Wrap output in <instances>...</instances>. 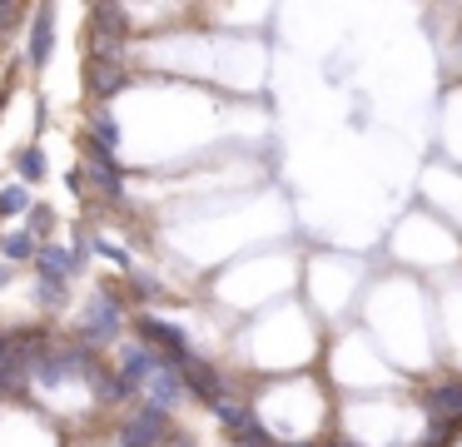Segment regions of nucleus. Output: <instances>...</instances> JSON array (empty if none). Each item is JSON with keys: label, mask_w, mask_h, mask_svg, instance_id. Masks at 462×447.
Instances as JSON below:
<instances>
[{"label": "nucleus", "mask_w": 462, "mask_h": 447, "mask_svg": "<svg viewBox=\"0 0 462 447\" xmlns=\"http://www.w3.org/2000/svg\"><path fill=\"white\" fill-rule=\"evenodd\" d=\"M120 323H125V308L115 303V293H110V288H105V293L95 298L90 308H85L80 328H75V343H85V348L115 343V338H120Z\"/></svg>", "instance_id": "f257e3e1"}, {"label": "nucleus", "mask_w": 462, "mask_h": 447, "mask_svg": "<svg viewBox=\"0 0 462 447\" xmlns=\"http://www.w3.org/2000/svg\"><path fill=\"white\" fill-rule=\"evenodd\" d=\"M134 333H140V343L150 348V353H160V358H170L174 368H184L189 363V338H184V328H174V323H164V318H154V313H144V318H134Z\"/></svg>", "instance_id": "f03ea898"}, {"label": "nucleus", "mask_w": 462, "mask_h": 447, "mask_svg": "<svg viewBox=\"0 0 462 447\" xmlns=\"http://www.w3.org/2000/svg\"><path fill=\"white\" fill-rule=\"evenodd\" d=\"M170 442V413L144 403L130 423H120V447H160Z\"/></svg>", "instance_id": "7ed1b4c3"}, {"label": "nucleus", "mask_w": 462, "mask_h": 447, "mask_svg": "<svg viewBox=\"0 0 462 447\" xmlns=\"http://www.w3.org/2000/svg\"><path fill=\"white\" fill-rule=\"evenodd\" d=\"M120 164H115V154H105L100 144H90V139H85V184H95L100 189V194H110V199H120Z\"/></svg>", "instance_id": "20e7f679"}, {"label": "nucleus", "mask_w": 462, "mask_h": 447, "mask_svg": "<svg viewBox=\"0 0 462 447\" xmlns=\"http://www.w3.org/2000/svg\"><path fill=\"white\" fill-rule=\"evenodd\" d=\"M180 377H184V397H199V403H219L224 397V377L214 373L209 363H199V358H189V363L180 368Z\"/></svg>", "instance_id": "39448f33"}, {"label": "nucleus", "mask_w": 462, "mask_h": 447, "mask_svg": "<svg viewBox=\"0 0 462 447\" xmlns=\"http://www.w3.org/2000/svg\"><path fill=\"white\" fill-rule=\"evenodd\" d=\"M35 274L51 278V284H65V278L80 274V264H75L70 248H60V244H41V248H35Z\"/></svg>", "instance_id": "423d86ee"}, {"label": "nucleus", "mask_w": 462, "mask_h": 447, "mask_svg": "<svg viewBox=\"0 0 462 447\" xmlns=\"http://www.w3.org/2000/svg\"><path fill=\"white\" fill-rule=\"evenodd\" d=\"M51 50H55V10H41L31 25V45H25V60H31L35 70L51 65Z\"/></svg>", "instance_id": "0eeeda50"}, {"label": "nucleus", "mask_w": 462, "mask_h": 447, "mask_svg": "<svg viewBox=\"0 0 462 447\" xmlns=\"http://www.w3.org/2000/svg\"><path fill=\"white\" fill-rule=\"evenodd\" d=\"M432 423H462V377H452V383H438L432 387Z\"/></svg>", "instance_id": "6e6552de"}, {"label": "nucleus", "mask_w": 462, "mask_h": 447, "mask_svg": "<svg viewBox=\"0 0 462 447\" xmlns=\"http://www.w3.org/2000/svg\"><path fill=\"white\" fill-rule=\"evenodd\" d=\"M90 144H100L105 154H115V149H120V125H115V115L105 105L90 109Z\"/></svg>", "instance_id": "1a4fd4ad"}, {"label": "nucleus", "mask_w": 462, "mask_h": 447, "mask_svg": "<svg viewBox=\"0 0 462 447\" xmlns=\"http://www.w3.org/2000/svg\"><path fill=\"white\" fill-rule=\"evenodd\" d=\"M224 437H229V447H279L259 417H244L239 427H224Z\"/></svg>", "instance_id": "9d476101"}, {"label": "nucleus", "mask_w": 462, "mask_h": 447, "mask_svg": "<svg viewBox=\"0 0 462 447\" xmlns=\"http://www.w3.org/2000/svg\"><path fill=\"white\" fill-rule=\"evenodd\" d=\"M125 85V70H120V60H90V89L95 95H115V89Z\"/></svg>", "instance_id": "9b49d317"}, {"label": "nucleus", "mask_w": 462, "mask_h": 447, "mask_svg": "<svg viewBox=\"0 0 462 447\" xmlns=\"http://www.w3.org/2000/svg\"><path fill=\"white\" fill-rule=\"evenodd\" d=\"M15 174H21L25 184H41V179H45V154H41L35 144L15 149Z\"/></svg>", "instance_id": "f8f14e48"}, {"label": "nucleus", "mask_w": 462, "mask_h": 447, "mask_svg": "<svg viewBox=\"0 0 462 447\" xmlns=\"http://www.w3.org/2000/svg\"><path fill=\"white\" fill-rule=\"evenodd\" d=\"M25 219H31V224H25V234H31V238H45L55 228V209L51 204H31V209H25Z\"/></svg>", "instance_id": "ddd939ff"}, {"label": "nucleus", "mask_w": 462, "mask_h": 447, "mask_svg": "<svg viewBox=\"0 0 462 447\" xmlns=\"http://www.w3.org/2000/svg\"><path fill=\"white\" fill-rule=\"evenodd\" d=\"M25 209H31V189H25V184L0 189V219H5V214H25Z\"/></svg>", "instance_id": "4468645a"}, {"label": "nucleus", "mask_w": 462, "mask_h": 447, "mask_svg": "<svg viewBox=\"0 0 462 447\" xmlns=\"http://www.w3.org/2000/svg\"><path fill=\"white\" fill-rule=\"evenodd\" d=\"M35 248H41V244H35L31 234H5V238H0V254H5V258H35Z\"/></svg>", "instance_id": "2eb2a0df"}, {"label": "nucleus", "mask_w": 462, "mask_h": 447, "mask_svg": "<svg viewBox=\"0 0 462 447\" xmlns=\"http://www.w3.org/2000/svg\"><path fill=\"white\" fill-rule=\"evenodd\" d=\"M35 303L60 308V303H65V284H51V278H41V284H35Z\"/></svg>", "instance_id": "dca6fc26"}, {"label": "nucleus", "mask_w": 462, "mask_h": 447, "mask_svg": "<svg viewBox=\"0 0 462 447\" xmlns=\"http://www.w3.org/2000/svg\"><path fill=\"white\" fill-rule=\"evenodd\" d=\"M95 248H100L105 258H110V264H120V268H130V254H125L120 244H110V238H95Z\"/></svg>", "instance_id": "f3484780"}, {"label": "nucleus", "mask_w": 462, "mask_h": 447, "mask_svg": "<svg viewBox=\"0 0 462 447\" xmlns=\"http://www.w3.org/2000/svg\"><path fill=\"white\" fill-rule=\"evenodd\" d=\"M134 288H140V293H144V298H154V293H160V284H154V278H144V274H140V278H134Z\"/></svg>", "instance_id": "a211bd4d"}, {"label": "nucleus", "mask_w": 462, "mask_h": 447, "mask_svg": "<svg viewBox=\"0 0 462 447\" xmlns=\"http://www.w3.org/2000/svg\"><path fill=\"white\" fill-rule=\"evenodd\" d=\"M11 358V333H0V363Z\"/></svg>", "instance_id": "6ab92c4d"}, {"label": "nucleus", "mask_w": 462, "mask_h": 447, "mask_svg": "<svg viewBox=\"0 0 462 447\" xmlns=\"http://www.w3.org/2000/svg\"><path fill=\"white\" fill-rule=\"evenodd\" d=\"M11 284V264H0V288Z\"/></svg>", "instance_id": "aec40b11"}, {"label": "nucleus", "mask_w": 462, "mask_h": 447, "mask_svg": "<svg viewBox=\"0 0 462 447\" xmlns=\"http://www.w3.org/2000/svg\"><path fill=\"white\" fill-rule=\"evenodd\" d=\"M328 447H358V442H348V437H333V442Z\"/></svg>", "instance_id": "412c9836"}, {"label": "nucleus", "mask_w": 462, "mask_h": 447, "mask_svg": "<svg viewBox=\"0 0 462 447\" xmlns=\"http://www.w3.org/2000/svg\"><path fill=\"white\" fill-rule=\"evenodd\" d=\"M293 447H323V442H293Z\"/></svg>", "instance_id": "4be33fe9"}, {"label": "nucleus", "mask_w": 462, "mask_h": 447, "mask_svg": "<svg viewBox=\"0 0 462 447\" xmlns=\"http://www.w3.org/2000/svg\"><path fill=\"white\" fill-rule=\"evenodd\" d=\"M0 109H5V95H0Z\"/></svg>", "instance_id": "5701e85b"}]
</instances>
